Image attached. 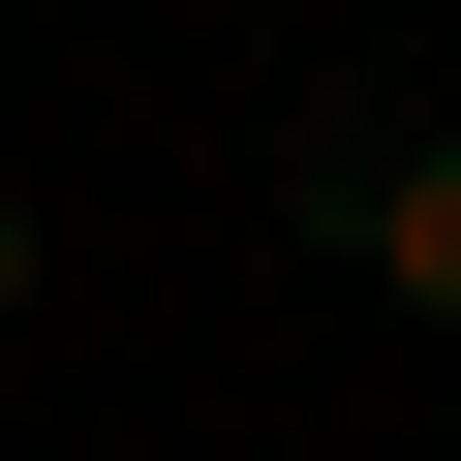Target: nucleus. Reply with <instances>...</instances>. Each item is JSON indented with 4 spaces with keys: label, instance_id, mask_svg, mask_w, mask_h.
Instances as JSON below:
<instances>
[{
    "label": "nucleus",
    "instance_id": "1",
    "mask_svg": "<svg viewBox=\"0 0 461 461\" xmlns=\"http://www.w3.org/2000/svg\"><path fill=\"white\" fill-rule=\"evenodd\" d=\"M308 215H339L400 308H461V123H339V154H308Z\"/></svg>",
    "mask_w": 461,
    "mask_h": 461
},
{
    "label": "nucleus",
    "instance_id": "2",
    "mask_svg": "<svg viewBox=\"0 0 461 461\" xmlns=\"http://www.w3.org/2000/svg\"><path fill=\"white\" fill-rule=\"evenodd\" d=\"M0 308H32V185H0Z\"/></svg>",
    "mask_w": 461,
    "mask_h": 461
}]
</instances>
